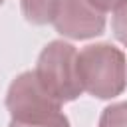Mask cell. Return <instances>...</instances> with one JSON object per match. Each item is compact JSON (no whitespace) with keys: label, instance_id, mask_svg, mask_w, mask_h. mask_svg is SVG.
<instances>
[{"label":"cell","instance_id":"cell-9","mask_svg":"<svg viewBox=\"0 0 127 127\" xmlns=\"http://www.w3.org/2000/svg\"><path fill=\"white\" fill-rule=\"evenodd\" d=\"M95 8H99L101 12H109V10H113L115 6H117V2L119 0H89Z\"/></svg>","mask_w":127,"mask_h":127},{"label":"cell","instance_id":"cell-4","mask_svg":"<svg viewBox=\"0 0 127 127\" xmlns=\"http://www.w3.org/2000/svg\"><path fill=\"white\" fill-rule=\"evenodd\" d=\"M6 109L10 119H20L60 111L62 103L42 87L34 71H22L12 79L6 91Z\"/></svg>","mask_w":127,"mask_h":127},{"label":"cell","instance_id":"cell-10","mask_svg":"<svg viewBox=\"0 0 127 127\" xmlns=\"http://www.w3.org/2000/svg\"><path fill=\"white\" fill-rule=\"evenodd\" d=\"M2 2H4V0H0V6H2Z\"/></svg>","mask_w":127,"mask_h":127},{"label":"cell","instance_id":"cell-2","mask_svg":"<svg viewBox=\"0 0 127 127\" xmlns=\"http://www.w3.org/2000/svg\"><path fill=\"white\" fill-rule=\"evenodd\" d=\"M42 87L60 103L77 99L83 89L77 73V50L64 40H52L38 56L34 69Z\"/></svg>","mask_w":127,"mask_h":127},{"label":"cell","instance_id":"cell-5","mask_svg":"<svg viewBox=\"0 0 127 127\" xmlns=\"http://www.w3.org/2000/svg\"><path fill=\"white\" fill-rule=\"evenodd\" d=\"M8 127H71V125H69V119L64 111H56V113H50V115L10 119Z\"/></svg>","mask_w":127,"mask_h":127},{"label":"cell","instance_id":"cell-1","mask_svg":"<svg viewBox=\"0 0 127 127\" xmlns=\"http://www.w3.org/2000/svg\"><path fill=\"white\" fill-rule=\"evenodd\" d=\"M81 89L97 99H113L127 87V58L107 42L89 44L77 52Z\"/></svg>","mask_w":127,"mask_h":127},{"label":"cell","instance_id":"cell-7","mask_svg":"<svg viewBox=\"0 0 127 127\" xmlns=\"http://www.w3.org/2000/svg\"><path fill=\"white\" fill-rule=\"evenodd\" d=\"M97 127H127V101L107 105L101 111Z\"/></svg>","mask_w":127,"mask_h":127},{"label":"cell","instance_id":"cell-3","mask_svg":"<svg viewBox=\"0 0 127 127\" xmlns=\"http://www.w3.org/2000/svg\"><path fill=\"white\" fill-rule=\"evenodd\" d=\"M50 24L69 40H89L105 32V12L89 0H54Z\"/></svg>","mask_w":127,"mask_h":127},{"label":"cell","instance_id":"cell-8","mask_svg":"<svg viewBox=\"0 0 127 127\" xmlns=\"http://www.w3.org/2000/svg\"><path fill=\"white\" fill-rule=\"evenodd\" d=\"M111 12H113V18H111L113 36L119 44L127 48V0H119Z\"/></svg>","mask_w":127,"mask_h":127},{"label":"cell","instance_id":"cell-6","mask_svg":"<svg viewBox=\"0 0 127 127\" xmlns=\"http://www.w3.org/2000/svg\"><path fill=\"white\" fill-rule=\"evenodd\" d=\"M52 4H54V0H20L24 18L36 26H44L50 22Z\"/></svg>","mask_w":127,"mask_h":127}]
</instances>
